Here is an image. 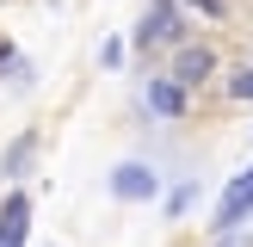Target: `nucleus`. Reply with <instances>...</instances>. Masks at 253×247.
I'll return each mask as SVG.
<instances>
[{
  "mask_svg": "<svg viewBox=\"0 0 253 247\" xmlns=\"http://www.w3.org/2000/svg\"><path fill=\"white\" fill-rule=\"evenodd\" d=\"M0 6H12V0H0Z\"/></svg>",
  "mask_w": 253,
  "mask_h": 247,
  "instance_id": "obj_13",
  "label": "nucleus"
},
{
  "mask_svg": "<svg viewBox=\"0 0 253 247\" xmlns=\"http://www.w3.org/2000/svg\"><path fill=\"white\" fill-rule=\"evenodd\" d=\"M155 192H161V173L148 167V161H118V167H111V198H118V204H148Z\"/></svg>",
  "mask_w": 253,
  "mask_h": 247,
  "instance_id": "obj_4",
  "label": "nucleus"
},
{
  "mask_svg": "<svg viewBox=\"0 0 253 247\" xmlns=\"http://www.w3.org/2000/svg\"><path fill=\"white\" fill-rule=\"evenodd\" d=\"M222 93H229L235 105H253V62H241V68H222Z\"/></svg>",
  "mask_w": 253,
  "mask_h": 247,
  "instance_id": "obj_8",
  "label": "nucleus"
},
{
  "mask_svg": "<svg viewBox=\"0 0 253 247\" xmlns=\"http://www.w3.org/2000/svg\"><path fill=\"white\" fill-rule=\"evenodd\" d=\"M185 37H192V19L179 0H148L142 25H136V49H179Z\"/></svg>",
  "mask_w": 253,
  "mask_h": 247,
  "instance_id": "obj_1",
  "label": "nucleus"
},
{
  "mask_svg": "<svg viewBox=\"0 0 253 247\" xmlns=\"http://www.w3.org/2000/svg\"><path fill=\"white\" fill-rule=\"evenodd\" d=\"M25 235H31V198L6 192L0 198V247H25Z\"/></svg>",
  "mask_w": 253,
  "mask_h": 247,
  "instance_id": "obj_6",
  "label": "nucleus"
},
{
  "mask_svg": "<svg viewBox=\"0 0 253 247\" xmlns=\"http://www.w3.org/2000/svg\"><path fill=\"white\" fill-rule=\"evenodd\" d=\"M142 99H148V111H155L161 124H185L192 118V86H179L173 74H155V81L142 86Z\"/></svg>",
  "mask_w": 253,
  "mask_h": 247,
  "instance_id": "obj_5",
  "label": "nucleus"
},
{
  "mask_svg": "<svg viewBox=\"0 0 253 247\" xmlns=\"http://www.w3.org/2000/svg\"><path fill=\"white\" fill-rule=\"evenodd\" d=\"M185 12H198V19H210V25H229V0H179Z\"/></svg>",
  "mask_w": 253,
  "mask_h": 247,
  "instance_id": "obj_11",
  "label": "nucleus"
},
{
  "mask_svg": "<svg viewBox=\"0 0 253 247\" xmlns=\"http://www.w3.org/2000/svg\"><path fill=\"white\" fill-rule=\"evenodd\" d=\"M192 204H198V179H179V185L167 192V216H185Z\"/></svg>",
  "mask_w": 253,
  "mask_h": 247,
  "instance_id": "obj_10",
  "label": "nucleus"
},
{
  "mask_svg": "<svg viewBox=\"0 0 253 247\" xmlns=\"http://www.w3.org/2000/svg\"><path fill=\"white\" fill-rule=\"evenodd\" d=\"M247 62H253V56H247Z\"/></svg>",
  "mask_w": 253,
  "mask_h": 247,
  "instance_id": "obj_14",
  "label": "nucleus"
},
{
  "mask_svg": "<svg viewBox=\"0 0 253 247\" xmlns=\"http://www.w3.org/2000/svg\"><path fill=\"white\" fill-rule=\"evenodd\" d=\"M247 216H253V167H241L229 185H222V198H216V222H210V229H216V235H235Z\"/></svg>",
  "mask_w": 253,
  "mask_h": 247,
  "instance_id": "obj_3",
  "label": "nucleus"
},
{
  "mask_svg": "<svg viewBox=\"0 0 253 247\" xmlns=\"http://www.w3.org/2000/svg\"><path fill=\"white\" fill-rule=\"evenodd\" d=\"M12 62H19V56H12V43H0V74H6Z\"/></svg>",
  "mask_w": 253,
  "mask_h": 247,
  "instance_id": "obj_12",
  "label": "nucleus"
},
{
  "mask_svg": "<svg viewBox=\"0 0 253 247\" xmlns=\"http://www.w3.org/2000/svg\"><path fill=\"white\" fill-rule=\"evenodd\" d=\"M167 74H173L179 86H192V93H198L204 81H216V74H222V49L210 43V37H185L179 49H167Z\"/></svg>",
  "mask_w": 253,
  "mask_h": 247,
  "instance_id": "obj_2",
  "label": "nucleus"
},
{
  "mask_svg": "<svg viewBox=\"0 0 253 247\" xmlns=\"http://www.w3.org/2000/svg\"><path fill=\"white\" fill-rule=\"evenodd\" d=\"M37 148H43V136H37V130H25L19 142H12L6 155H0V179H12V185H19L25 173H31V161H37Z\"/></svg>",
  "mask_w": 253,
  "mask_h": 247,
  "instance_id": "obj_7",
  "label": "nucleus"
},
{
  "mask_svg": "<svg viewBox=\"0 0 253 247\" xmlns=\"http://www.w3.org/2000/svg\"><path fill=\"white\" fill-rule=\"evenodd\" d=\"M124 62H130V43H124V37H105V43H99V68H105V74H118Z\"/></svg>",
  "mask_w": 253,
  "mask_h": 247,
  "instance_id": "obj_9",
  "label": "nucleus"
}]
</instances>
